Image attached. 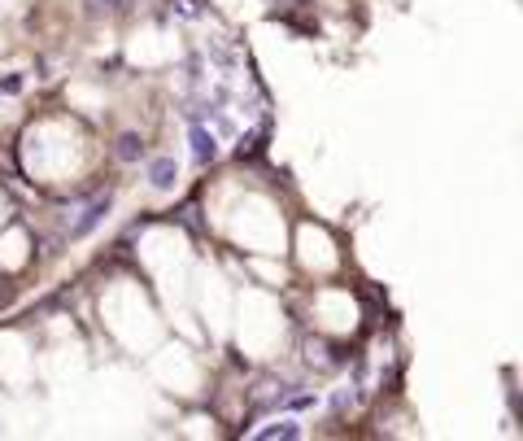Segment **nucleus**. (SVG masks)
I'll list each match as a JSON object with an SVG mask.
<instances>
[{
	"instance_id": "obj_1",
	"label": "nucleus",
	"mask_w": 523,
	"mask_h": 441,
	"mask_svg": "<svg viewBox=\"0 0 523 441\" xmlns=\"http://www.w3.org/2000/svg\"><path fill=\"white\" fill-rule=\"evenodd\" d=\"M105 215H109V197H97V201L88 206V215H83V219L70 227V236H88V232H92V227L105 219Z\"/></svg>"
},
{
	"instance_id": "obj_3",
	"label": "nucleus",
	"mask_w": 523,
	"mask_h": 441,
	"mask_svg": "<svg viewBox=\"0 0 523 441\" xmlns=\"http://www.w3.org/2000/svg\"><path fill=\"white\" fill-rule=\"evenodd\" d=\"M113 154H118L122 162H136V158H144V145H140V136L127 131V136H118V149H113Z\"/></svg>"
},
{
	"instance_id": "obj_5",
	"label": "nucleus",
	"mask_w": 523,
	"mask_h": 441,
	"mask_svg": "<svg viewBox=\"0 0 523 441\" xmlns=\"http://www.w3.org/2000/svg\"><path fill=\"white\" fill-rule=\"evenodd\" d=\"M262 437H301V429H297V424H288V420H284V424H279V429H266V433H262Z\"/></svg>"
},
{
	"instance_id": "obj_4",
	"label": "nucleus",
	"mask_w": 523,
	"mask_h": 441,
	"mask_svg": "<svg viewBox=\"0 0 523 441\" xmlns=\"http://www.w3.org/2000/svg\"><path fill=\"white\" fill-rule=\"evenodd\" d=\"M192 140H197V162H201V166H206V162H214V154H218L214 136H206L201 127H192Z\"/></svg>"
},
{
	"instance_id": "obj_2",
	"label": "nucleus",
	"mask_w": 523,
	"mask_h": 441,
	"mask_svg": "<svg viewBox=\"0 0 523 441\" xmlns=\"http://www.w3.org/2000/svg\"><path fill=\"white\" fill-rule=\"evenodd\" d=\"M149 184L161 188V193L175 188V158H153V162H149Z\"/></svg>"
}]
</instances>
